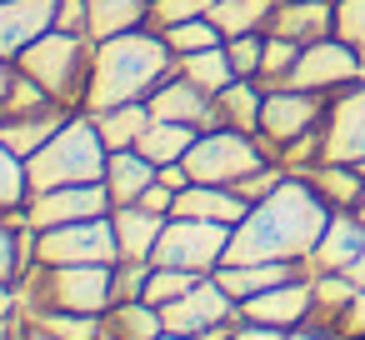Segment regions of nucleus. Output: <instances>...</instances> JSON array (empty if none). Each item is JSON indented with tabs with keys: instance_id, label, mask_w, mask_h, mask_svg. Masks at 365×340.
I'll return each instance as SVG.
<instances>
[{
	"instance_id": "46",
	"label": "nucleus",
	"mask_w": 365,
	"mask_h": 340,
	"mask_svg": "<svg viewBox=\"0 0 365 340\" xmlns=\"http://www.w3.org/2000/svg\"><path fill=\"white\" fill-rule=\"evenodd\" d=\"M135 205H145V210H155V215H170V210H175V190L155 180V185H150V190H145V195H140Z\"/></svg>"
},
{
	"instance_id": "38",
	"label": "nucleus",
	"mask_w": 365,
	"mask_h": 340,
	"mask_svg": "<svg viewBox=\"0 0 365 340\" xmlns=\"http://www.w3.org/2000/svg\"><path fill=\"white\" fill-rule=\"evenodd\" d=\"M225 56H230L235 81H260V61H265V31L230 36V41H225Z\"/></svg>"
},
{
	"instance_id": "28",
	"label": "nucleus",
	"mask_w": 365,
	"mask_h": 340,
	"mask_svg": "<svg viewBox=\"0 0 365 340\" xmlns=\"http://www.w3.org/2000/svg\"><path fill=\"white\" fill-rule=\"evenodd\" d=\"M150 120H155V115H150L145 101H130V105H115V110H101V115H96V125H101V135H106L110 150H130V145L145 135Z\"/></svg>"
},
{
	"instance_id": "47",
	"label": "nucleus",
	"mask_w": 365,
	"mask_h": 340,
	"mask_svg": "<svg viewBox=\"0 0 365 340\" xmlns=\"http://www.w3.org/2000/svg\"><path fill=\"white\" fill-rule=\"evenodd\" d=\"M230 340H285V330L280 325H260V320H245L240 315V325H235V335Z\"/></svg>"
},
{
	"instance_id": "20",
	"label": "nucleus",
	"mask_w": 365,
	"mask_h": 340,
	"mask_svg": "<svg viewBox=\"0 0 365 340\" xmlns=\"http://www.w3.org/2000/svg\"><path fill=\"white\" fill-rule=\"evenodd\" d=\"M300 275H310V270L295 265V260H250V265H220L215 270V280L235 295V305H245L250 295H265L285 280H300Z\"/></svg>"
},
{
	"instance_id": "55",
	"label": "nucleus",
	"mask_w": 365,
	"mask_h": 340,
	"mask_svg": "<svg viewBox=\"0 0 365 340\" xmlns=\"http://www.w3.org/2000/svg\"><path fill=\"white\" fill-rule=\"evenodd\" d=\"M360 170H365V165H360Z\"/></svg>"
},
{
	"instance_id": "1",
	"label": "nucleus",
	"mask_w": 365,
	"mask_h": 340,
	"mask_svg": "<svg viewBox=\"0 0 365 340\" xmlns=\"http://www.w3.org/2000/svg\"><path fill=\"white\" fill-rule=\"evenodd\" d=\"M330 225L325 195L310 185V175H285L265 200L250 205V215L230 230L225 265H250V260H295L305 265L315 240Z\"/></svg>"
},
{
	"instance_id": "16",
	"label": "nucleus",
	"mask_w": 365,
	"mask_h": 340,
	"mask_svg": "<svg viewBox=\"0 0 365 340\" xmlns=\"http://www.w3.org/2000/svg\"><path fill=\"white\" fill-rule=\"evenodd\" d=\"M360 250H365V220H360L355 210H330V225H325V235L315 240L305 270H310V275L350 270V265L360 260Z\"/></svg>"
},
{
	"instance_id": "19",
	"label": "nucleus",
	"mask_w": 365,
	"mask_h": 340,
	"mask_svg": "<svg viewBox=\"0 0 365 340\" xmlns=\"http://www.w3.org/2000/svg\"><path fill=\"white\" fill-rule=\"evenodd\" d=\"M170 215H185V220H215V225H240L250 215V200L235 190V185H185L175 195V210Z\"/></svg>"
},
{
	"instance_id": "35",
	"label": "nucleus",
	"mask_w": 365,
	"mask_h": 340,
	"mask_svg": "<svg viewBox=\"0 0 365 340\" xmlns=\"http://www.w3.org/2000/svg\"><path fill=\"white\" fill-rule=\"evenodd\" d=\"M310 280H315V320H335L350 305V295L360 290L350 270H330V275H310Z\"/></svg>"
},
{
	"instance_id": "3",
	"label": "nucleus",
	"mask_w": 365,
	"mask_h": 340,
	"mask_svg": "<svg viewBox=\"0 0 365 340\" xmlns=\"http://www.w3.org/2000/svg\"><path fill=\"white\" fill-rule=\"evenodd\" d=\"M106 160H110V145H106L96 115L91 110H71L66 125L26 160L31 195H46V190H61V185H86V180H106Z\"/></svg>"
},
{
	"instance_id": "43",
	"label": "nucleus",
	"mask_w": 365,
	"mask_h": 340,
	"mask_svg": "<svg viewBox=\"0 0 365 340\" xmlns=\"http://www.w3.org/2000/svg\"><path fill=\"white\" fill-rule=\"evenodd\" d=\"M285 175H290V170H285L280 160H270V165H260L255 175H245V180H240L235 190H240V195H245V200L255 205V200H265V195H270V190H275V185L285 180Z\"/></svg>"
},
{
	"instance_id": "2",
	"label": "nucleus",
	"mask_w": 365,
	"mask_h": 340,
	"mask_svg": "<svg viewBox=\"0 0 365 340\" xmlns=\"http://www.w3.org/2000/svg\"><path fill=\"white\" fill-rule=\"evenodd\" d=\"M180 71V56L170 51V41L150 26L140 31H120L110 41H96V61H91V91H86V110H115L130 101H150L170 76Z\"/></svg>"
},
{
	"instance_id": "23",
	"label": "nucleus",
	"mask_w": 365,
	"mask_h": 340,
	"mask_svg": "<svg viewBox=\"0 0 365 340\" xmlns=\"http://www.w3.org/2000/svg\"><path fill=\"white\" fill-rule=\"evenodd\" d=\"M66 105H51V110H31V115H11V120H0V140H6L21 160H31L61 125H66Z\"/></svg>"
},
{
	"instance_id": "34",
	"label": "nucleus",
	"mask_w": 365,
	"mask_h": 340,
	"mask_svg": "<svg viewBox=\"0 0 365 340\" xmlns=\"http://www.w3.org/2000/svg\"><path fill=\"white\" fill-rule=\"evenodd\" d=\"M56 340H106V320L101 315H76V310H31Z\"/></svg>"
},
{
	"instance_id": "18",
	"label": "nucleus",
	"mask_w": 365,
	"mask_h": 340,
	"mask_svg": "<svg viewBox=\"0 0 365 340\" xmlns=\"http://www.w3.org/2000/svg\"><path fill=\"white\" fill-rule=\"evenodd\" d=\"M270 36H285L295 46L335 36V0H275V11L265 21Z\"/></svg>"
},
{
	"instance_id": "31",
	"label": "nucleus",
	"mask_w": 365,
	"mask_h": 340,
	"mask_svg": "<svg viewBox=\"0 0 365 340\" xmlns=\"http://www.w3.org/2000/svg\"><path fill=\"white\" fill-rule=\"evenodd\" d=\"M270 11H275V0H215V6H210V21H215V26H220V36L230 41V36L265 31Z\"/></svg>"
},
{
	"instance_id": "53",
	"label": "nucleus",
	"mask_w": 365,
	"mask_h": 340,
	"mask_svg": "<svg viewBox=\"0 0 365 340\" xmlns=\"http://www.w3.org/2000/svg\"><path fill=\"white\" fill-rule=\"evenodd\" d=\"M155 340H200V335H180V330H165V335H155Z\"/></svg>"
},
{
	"instance_id": "15",
	"label": "nucleus",
	"mask_w": 365,
	"mask_h": 340,
	"mask_svg": "<svg viewBox=\"0 0 365 340\" xmlns=\"http://www.w3.org/2000/svg\"><path fill=\"white\" fill-rule=\"evenodd\" d=\"M240 315H245V320H260V325L295 330V325H305V320L315 315V280L300 275V280H285V285H275V290H265V295H250V300L240 305Z\"/></svg>"
},
{
	"instance_id": "36",
	"label": "nucleus",
	"mask_w": 365,
	"mask_h": 340,
	"mask_svg": "<svg viewBox=\"0 0 365 340\" xmlns=\"http://www.w3.org/2000/svg\"><path fill=\"white\" fill-rule=\"evenodd\" d=\"M165 41H170V51L175 56H195V51H210V46H220L225 36H220V26L210 21V16H195V21H180V26H170V31H160Z\"/></svg>"
},
{
	"instance_id": "12",
	"label": "nucleus",
	"mask_w": 365,
	"mask_h": 340,
	"mask_svg": "<svg viewBox=\"0 0 365 340\" xmlns=\"http://www.w3.org/2000/svg\"><path fill=\"white\" fill-rule=\"evenodd\" d=\"M110 210H115V200H110L106 180H86V185H61V190H46V195H31V225L36 230L96 220V215H110Z\"/></svg>"
},
{
	"instance_id": "8",
	"label": "nucleus",
	"mask_w": 365,
	"mask_h": 340,
	"mask_svg": "<svg viewBox=\"0 0 365 340\" xmlns=\"http://www.w3.org/2000/svg\"><path fill=\"white\" fill-rule=\"evenodd\" d=\"M230 230L235 225H215V220H185V215H170L150 260L155 265H180V270H200V275H215L225 265V250H230Z\"/></svg>"
},
{
	"instance_id": "21",
	"label": "nucleus",
	"mask_w": 365,
	"mask_h": 340,
	"mask_svg": "<svg viewBox=\"0 0 365 340\" xmlns=\"http://www.w3.org/2000/svg\"><path fill=\"white\" fill-rule=\"evenodd\" d=\"M155 175H160V165L150 155H140L135 145L130 150H110V160H106V190H110L115 205H135L155 185Z\"/></svg>"
},
{
	"instance_id": "37",
	"label": "nucleus",
	"mask_w": 365,
	"mask_h": 340,
	"mask_svg": "<svg viewBox=\"0 0 365 340\" xmlns=\"http://www.w3.org/2000/svg\"><path fill=\"white\" fill-rule=\"evenodd\" d=\"M300 61V46L285 41V36H270L265 31V61H260V86H290V71Z\"/></svg>"
},
{
	"instance_id": "52",
	"label": "nucleus",
	"mask_w": 365,
	"mask_h": 340,
	"mask_svg": "<svg viewBox=\"0 0 365 340\" xmlns=\"http://www.w3.org/2000/svg\"><path fill=\"white\" fill-rule=\"evenodd\" d=\"M0 340H16V320H0Z\"/></svg>"
},
{
	"instance_id": "24",
	"label": "nucleus",
	"mask_w": 365,
	"mask_h": 340,
	"mask_svg": "<svg viewBox=\"0 0 365 340\" xmlns=\"http://www.w3.org/2000/svg\"><path fill=\"white\" fill-rule=\"evenodd\" d=\"M305 175H310V185L325 195V205H330V210H355V205L365 200V170H360V165L320 160V165H310Z\"/></svg>"
},
{
	"instance_id": "9",
	"label": "nucleus",
	"mask_w": 365,
	"mask_h": 340,
	"mask_svg": "<svg viewBox=\"0 0 365 340\" xmlns=\"http://www.w3.org/2000/svg\"><path fill=\"white\" fill-rule=\"evenodd\" d=\"M115 260H120V245H115L110 215L36 230V265H115Z\"/></svg>"
},
{
	"instance_id": "51",
	"label": "nucleus",
	"mask_w": 365,
	"mask_h": 340,
	"mask_svg": "<svg viewBox=\"0 0 365 340\" xmlns=\"http://www.w3.org/2000/svg\"><path fill=\"white\" fill-rule=\"evenodd\" d=\"M350 275H355V285H365V250H360V260L350 265Z\"/></svg>"
},
{
	"instance_id": "33",
	"label": "nucleus",
	"mask_w": 365,
	"mask_h": 340,
	"mask_svg": "<svg viewBox=\"0 0 365 340\" xmlns=\"http://www.w3.org/2000/svg\"><path fill=\"white\" fill-rule=\"evenodd\" d=\"M200 280H205L200 270H180V265H155V260H150V280H145V300L165 310L170 300H180V295H190V290H195Z\"/></svg>"
},
{
	"instance_id": "32",
	"label": "nucleus",
	"mask_w": 365,
	"mask_h": 340,
	"mask_svg": "<svg viewBox=\"0 0 365 340\" xmlns=\"http://www.w3.org/2000/svg\"><path fill=\"white\" fill-rule=\"evenodd\" d=\"M26 205H31V170L6 140H0V215L26 210Z\"/></svg>"
},
{
	"instance_id": "22",
	"label": "nucleus",
	"mask_w": 365,
	"mask_h": 340,
	"mask_svg": "<svg viewBox=\"0 0 365 340\" xmlns=\"http://www.w3.org/2000/svg\"><path fill=\"white\" fill-rule=\"evenodd\" d=\"M170 215H155L145 205H115L110 210V225H115V245H120V260H150L160 230H165Z\"/></svg>"
},
{
	"instance_id": "29",
	"label": "nucleus",
	"mask_w": 365,
	"mask_h": 340,
	"mask_svg": "<svg viewBox=\"0 0 365 340\" xmlns=\"http://www.w3.org/2000/svg\"><path fill=\"white\" fill-rule=\"evenodd\" d=\"M180 76L195 81L205 96H220L225 86H235V71H230V56H225V41L210 46V51H195V56H180Z\"/></svg>"
},
{
	"instance_id": "39",
	"label": "nucleus",
	"mask_w": 365,
	"mask_h": 340,
	"mask_svg": "<svg viewBox=\"0 0 365 340\" xmlns=\"http://www.w3.org/2000/svg\"><path fill=\"white\" fill-rule=\"evenodd\" d=\"M215 0H150V31H170L180 21H195V16H210Z\"/></svg>"
},
{
	"instance_id": "45",
	"label": "nucleus",
	"mask_w": 365,
	"mask_h": 340,
	"mask_svg": "<svg viewBox=\"0 0 365 340\" xmlns=\"http://www.w3.org/2000/svg\"><path fill=\"white\" fill-rule=\"evenodd\" d=\"M285 340H340V330L330 325V320H305V325H295V330H285Z\"/></svg>"
},
{
	"instance_id": "42",
	"label": "nucleus",
	"mask_w": 365,
	"mask_h": 340,
	"mask_svg": "<svg viewBox=\"0 0 365 340\" xmlns=\"http://www.w3.org/2000/svg\"><path fill=\"white\" fill-rule=\"evenodd\" d=\"M56 31L81 36V41H96L91 36V0H56Z\"/></svg>"
},
{
	"instance_id": "54",
	"label": "nucleus",
	"mask_w": 365,
	"mask_h": 340,
	"mask_svg": "<svg viewBox=\"0 0 365 340\" xmlns=\"http://www.w3.org/2000/svg\"><path fill=\"white\" fill-rule=\"evenodd\" d=\"M355 215H360V220H365V200H360V205H355Z\"/></svg>"
},
{
	"instance_id": "48",
	"label": "nucleus",
	"mask_w": 365,
	"mask_h": 340,
	"mask_svg": "<svg viewBox=\"0 0 365 340\" xmlns=\"http://www.w3.org/2000/svg\"><path fill=\"white\" fill-rule=\"evenodd\" d=\"M16 340H56V335H51L31 310H21V315H16Z\"/></svg>"
},
{
	"instance_id": "25",
	"label": "nucleus",
	"mask_w": 365,
	"mask_h": 340,
	"mask_svg": "<svg viewBox=\"0 0 365 340\" xmlns=\"http://www.w3.org/2000/svg\"><path fill=\"white\" fill-rule=\"evenodd\" d=\"M101 320H106V340H155V335H165V315L150 300H115Z\"/></svg>"
},
{
	"instance_id": "14",
	"label": "nucleus",
	"mask_w": 365,
	"mask_h": 340,
	"mask_svg": "<svg viewBox=\"0 0 365 340\" xmlns=\"http://www.w3.org/2000/svg\"><path fill=\"white\" fill-rule=\"evenodd\" d=\"M145 105H150L155 120H180V125H195V130H215V125H225L215 96H205V91H200L195 81H185L180 71H175V76H170Z\"/></svg>"
},
{
	"instance_id": "26",
	"label": "nucleus",
	"mask_w": 365,
	"mask_h": 340,
	"mask_svg": "<svg viewBox=\"0 0 365 340\" xmlns=\"http://www.w3.org/2000/svg\"><path fill=\"white\" fill-rule=\"evenodd\" d=\"M150 26V0H91V36L110 41L120 31Z\"/></svg>"
},
{
	"instance_id": "50",
	"label": "nucleus",
	"mask_w": 365,
	"mask_h": 340,
	"mask_svg": "<svg viewBox=\"0 0 365 340\" xmlns=\"http://www.w3.org/2000/svg\"><path fill=\"white\" fill-rule=\"evenodd\" d=\"M11 91H16V61H0V120L11 110Z\"/></svg>"
},
{
	"instance_id": "44",
	"label": "nucleus",
	"mask_w": 365,
	"mask_h": 340,
	"mask_svg": "<svg viewBox=\"0 0 365 340\" xmlns=\"http://www.w3.org/2000/svg\"><path fill=\"white\" fill-rule=\"evenodd\" d=\"M330 325L340 330V340H365V285L350 295V305H345V310H340Z\"/></svg>"
},
{
	"instance_id": "10",
	"label": "nucleus",
	"mask_w": 365,
	"mask_h": 340,
	"mask_svg": "<svg viewBox=\"0 0 365 340\" xmlns=\"http://www.w3.org/2000/svg\"><path fill=\"white\" fill-rule=\"evenodd\" d=\"M355 81H365V56L355 46H345L340 36H325V41L300 46V61L290 71V86L315 91V96H335V91L355 86Z\"/></svg>"
},
{
	"instance_id": "40",
	"label": "nucleus",
	"mask_w": 365,
	"mask_h": 340,
	"mask_svg": "<svg viewBox=\"0 0 365 340\" xmlns=\"http://www.w3.org/2000/svg\"><path fill=\"white\" fill-rule=\"evenodd\" d=\"M145 280H150V260H115L110 265L115 300H145Z\"/></svg>"
},
{
	"instance_id": "27",
	"label": "nucleus",
	"mask_w": 365,
	"mask_h": 340,
	"mask_svg": "<svg viewBox=\"0 0 365 340\" xmlns=\"http://www.w3.org/2000/svg\"><path fill=\"white\" fill-rule=\"evenodd\" d=\"M195 125H180V120H150L145 125V135L135 140V150L140 155H150L155 165H170V160H185V150L195 145Z\"/></svg>"
},
{
	"instance_id": "6",
	"label": "nucleus",
	"mask_w": 365,
	"mask_h": 340,
	"mask_svg": "<svg viewBox=\"0 0 365 340\" xmlns=\"http://www.w3.org/2000/svg\"><path fill=\"white\" fill-rule=\"evenodd\" d=\"M275 155L265 150V140L255 130H240V125H215V130H200L195 145L185 150V170L200 180V185H240L245 175H255L260 165H270Z\"/></svg>"
},
{
	"instance_id": "13",
	"label": "nucleus",
	"mask_w": 365,
	"mask_h": 340,
	"mask_svg": "<svg viewBox=\"0 0 365 340\" xmlns=\"http://www.w3.org/2000/svg\"><path fill=\"white\" fill-rule=\"evenodd\" d=\"M165 330H180V335H200V330H210V325H220V320H235L240 315V305H235V295L215 280V275H205L190 295H180V300H170L165 310Z\"/></svg>"
},
{
	"instance_id": "30",
	"label": "nucleus",
	"mask_w": 365,
	"mask_h": 340,
	"mask_svg": "<svg viewBox=\"0 0 365 340\" xmlns=\"http://www.w3.org/2000/svg\"><path fill=\"white\" fill-rule=\"evenodd\" d=\"M220 105V120L225 125H240V130H260V105H265V86L260 81H235L215 96Z\"/></svg>"
},
{
	"instance_id": "5",
	"label": "nucleus",
	"mask_w": 365,
	"mask_h": 340,
	"mask_svg": "<svg viewBox=\"0 0 365 340\" xmlns=\"http://www.w3.org/2000/svg\"><path fill=\"white\" fill-rule=\"evenodd\" d=\"M115 305L110 265H31L21 280V310H76L106 315Z\"/></svg>"
},
{
	"instance_id": "49",
	"label": "nucleus",
	"mask_w": 365,
	"mask_h": 340,
	"mask_svg": "<svg viewBox=\"0 0 365 340\" xmlns=\"http://www.w3.org/2000/svg\"><path fill=\"white\" fill-rule=\"evenodd\" d=\"M16 315H21V285L0 280V320H16Z\"/></svg>"
},
{
	"instance_id": "7",
	"label": "nucleus",
	"mask_w": 365,
	"mask_h": 340,
	"mask_svg": "<svg viewBox=\"0 0 365 340\" xmlns=\"http://www.w3.org/2000/svg\"><path fill=\"white\" fill-rule=\"evenodd\" d=\"M325 110H330V96H315V91H300V86H265V105H260V140L275 160H285L300 140H310L320 125H325Z\"/></svg>"
},
{
	"instance_id": "4",
	"label": "nucleus",
	"mask_w": 365,
	"mask_h": 340,
	"mask_svg": "<svg viewBox=\"0 0 365 340\" xmlns=\"http://www.w3.org/2000/svg\"><path fill=\"white\" fill-rule=\"evenodd\" d=\"M91 61H96V41H81V36H66V31H46L41 41H31V46L16 56V66H21L41 91H51L66 110H86Z\"/></svg>"
},
{
	"instance_id": "11",
	"label": "nucleus",
	"mask_w": 365,
	"mask_h": 340,
	"mask_svg": "<svg viewBox=\"0 0 365 340\" xmlns=\"http://www.w3.org/2000/svg\"><path fill=\"white\" fill-rule=\"evenodd\" d=\"M320 160L365 165V81L330 96V110L320 125Z\"/></svg>"
},
{
	"instance_id": "17",
	"label": "nucleus",
	"mask_w": 365,
	"mask_h": 340,
	"mask_svg": "<svg viewBox=\"0 0 365 340\" xmlns=\"http://www.w3.org/2000/svg\"><path fill=\"white\" fill-rule=\"evenodd\" d=\"M46 31H56V0H0V61H16Z\"/></svg>"
},
{
	"instance_id": "41",
	"label": "nucleus",
	"mask_w": 365,
	"mask_h": 340,
	"mask_svg": "<svg viewBox=\"0 0 365 340\" xmlns=\"http://www.w3.org/2000/svg\"><path fill=\"white\" fill-rule=\"evenodd\" d=\"M335 36L365 56V0H335Z\"/></svg>"
}]
</instances>
